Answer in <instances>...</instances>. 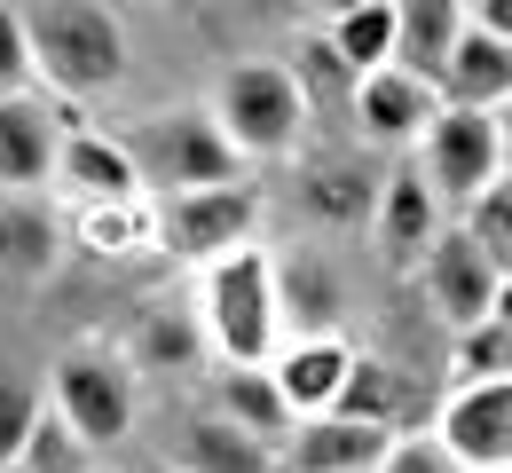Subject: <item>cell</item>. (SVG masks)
<instances>
[{"label":"cell","instance_id":"8fae6325","mask_svg":"<svg viewBox=\"0 0 512 473\" xmlns=\"http://www.w3.org/2000/svg\"><path fill=\"white\" fill-rule=\"evenodd\" d=\"M442 111H505L512 103V16L489 0H465V32L434 71Z\"/></svg>","mask_w":512,"mask_h":473},{"label":"cell","instance_id":"52a82bcc","mask_svg":"<svg viewBox=\"0 0 512 473\" xmlns=\"http://www.w3.org/2000/svg\"><path fill=\"white\" fill-rule=\"evenodd\" d=\"M410 174L426 182V198L442 213H465L481 190H497L512 174L505 111H434V127L410 142Z\"/></svg>","mask_w":512,"mask_h":473},{"label":"cell","instance_id":"9a60e30c","mask_svg":"<svg viewBox=\"0 0 512 473\" xmlns=\"http://www.w3.org/2000/svg\"><path fill=\"white\" fill-rule=\"evenodd\" d=\"M371 205H379V174L363 158H300L292 166V213L308 237H347V229H371Z\"/></svg>","mask_w":512,"mask_h":473},{"label":"cell","instance_id":"ba28073f","mask_svg":"<svg viewBox=\"0 0 512 473\" xmlns=\"http://www.w3.org/2000/svg\"><path fill=\"white\" fill-rule=\"evenodd\" d=\"M410 284H418V300H426V316L442 324L449 339L473 332V324H489V316H512V276L489 269L457 229L442 221V237L426 245V261L410 269Z\"/></svg>","mask_w":512,"mask_h":473},{"label":"cell","instance_id":"7a4b0ae2","mask_svg":"<svg viewBox=\"0 0 512 473\" xmlns=\"http://www.w3.org/2000/svg\"><path fill=\"white\" fill-rule=\"evenodd\" d=\"M276 245V237H268ZM268 245H245L213 269H190V332L205 347V371H260L284 347V316H276V261Z\"/></svg>","mask_w":512,"mask_h":473},{"label":"cell","instance_id":"f546056e","mask_svg":"<svg viewBox=\"0 0 512 473\" xmlns=\"http://www.w3.org/2000/svg\"><path fill=\"white\" fill-rule=\"evenodd\" d=\"M24 79H32V64H24V8H0V95H24Z\"/></svg>","mask_w":512,"mask_h":473},{"label":"cell","instance_id":"4dcf8cb0","mask_svg":"<svg viewBox=\"0 0 512 473\" xmlns=\"http://www.w3.org/2000/svg\"><path fill=\"white\" fill-rule=\"evenodd\" d=\"M95 473H166V466H158L150 450H119V458H103Z\"/></svg>","mask_w":512,"mask_h":473},{"label":"cell","instance_id":"d4e9b609","mask_svg":"<svg viewBox=\"0 0 512 473\" xmlns=\"http://www.w3.org/2000/svg\"><path fill=\"white\" fill-rule=\"evenodd\" d=\"M64 245L87 253V261H142V253H158V237H150V198L142 205H87V213H71Z\"/></svg>","mask_w":512,"mask_h":473},{"label":"cell","instance_id":"603a6c76","mask_svg":"<svg viewBox=\"0 0 512 473\" xmlns=\"http://www.w3.org/2000/svg\"><path fill=\"white\" fill-rule=\"evenodd\" d=\"M127 371H134V379H142V371H158V379H205V347H197L182 300H158V308L134 324Z\"/></svg>","mask_w":512,"mask_h":473},{"label":"cell","instance_id":"e0dca14e","mask_svg":"<svg viewBox=\"0 0 512 473\" xmlns=\"http://www.w3.org/2000/svg\"><path fill=\"white\" fill-rule=\"evenodd\" d=\"M48 190H64L71 213H87V205H142V182H134V166L111 127H71L56 142V182Z\"/></svg>","mask_w":512,"mask_h":473},{"label":"cell","instance_id":"5bb4252c","mask_svg":"<svg viewBox=\"0 0 512 473\" xmlns=\"http://www.w3.org/2000/svg\"><path fill=\"white\" fill-rule=\"evenodd\" d=\"M355 339L331 332V339H284L260 371H268V387H276V403H284V418L300 426V418H323V410H339V395H347V371H355Z\"/></svg>","mask_w":512,"mask_h":473},{"label":"cell","instance_id":"2e32d148","mask_svg":"<svg viewBox=\"0 0 512 473\" xmlns=\"http://www.w3.org/2000/svg\"><path fill=\"white\" fill-rule=\"evenodd\" d=\"M56 142V103H40L32 87L0 95V198H40L56 182Z\"/></svg>","mask_w":512,"mask_h":473},{"label":"cell","instance_id":"6da1fadb","mask_svg":"<svg viewBox=\"0 0 512 473\" xmlns=\"http://www.w3.org/2000/svg\"><path fill=\"white\" fill-rule=\"evenodd\" d=\"M24 64L48 87L40 103L87 111L134 79V32L103 0H40V8H24Z\"/></svg>","mask_w":512,"mask_h":473},{"label":"cell","instance_id":"f1b7e54d","mask_svg":"<svg viewBox=\"0 0 512 473\" xmlns=\"http://www.w3.org/2000/svg\"><path fill=\"white\" fill-rule=\"evenodd\" d=\"M379 473H457V466H449L442 450H434V442H426V434L410 426V434H394V442H386Z\"/></svg>","mask_w":512,"mask_h":473},{"label":"cell","instance_id":"277c9868","mask_svg":"<svg viewBox=\"0 0 512 473\" xmlns=\"http://www.w3.org/2000/svg\"><path fill=\"white\" fill-rule=\"evenodd\" d=\"M40 403H48V426H64L95 466L134 450V434L150 418V395H142V379L127 371L119 347H64L40 379Z\"/></svg>","mask_w":512,"mask_h":473},{"label":"cell","instance_id":"4316f807","mask_svg":"<svg viewBox=\"0 0 512 473\" xmlns=\"http://www.w3.org/2000/svg\"><path fill=\"white\" fill-rule=\"evenodd\" d=\"M473 379H512V316H489L449 339V387H473Z\"/></svg>","mask_w":512,"mask_h":473},{"label":"cell","instance_id":"484cf974","mask_svg":"<svg viewBox=\"0 0 512 473\" xmlns=\"http://www.w3.org/2000/svg\"><path fill=\"white\" fill-rule=\"evenodd\" d=\"M449 229L489 261V269H505L512 276V174L497 182V190H481V198L465 205V213H449Z\"/></svg>","mask_w":512,"mask_h":473},{"label":"cell","instance_id":"44dd1931","mask_svg":"<svg viewBox=\"0 0 512 473\" xmlns=\"http://www.w3.org/2000/svg\"><path fill=\"white\" fill-rule=\"evenodd\" d=\"M197 403L213 410V418H229L237 434H253L260 450L276 458V442H284V403H276V387H268V371H205V395Z\"/></svg>","mask_w":512,"mask_h":473},{"label":"cell","instance_id":"d6986e66","mask_svg":"<svg viewBox=\"0 0 512 473\" xmlns=\"http://www.w3.org/2000/svg\"><path fill=\"white\" fill-rule=\"evenodd\" d=\"M386 442H394V434L355 426V418H339V410H323V418L284 426V442H276V473H379Z\"/></svg>","mask_w":512,"mask_h":473},{"label":"cell","instance_id":"83f0119b","mask_svg":"<svg viewBox=\"0 0 512 473\" xmlns=\"http://www.w3.org/2000/svg\"><path fill=\"white\" fill-rule=\"evenodd\" d=\"M40 418H48V403H40V379H8V371H0V473L24 458V442L40 434Z\"/></svg>","mask_w":512,"mask_h":473},{"label":"cell","instance_id":"ffe728a7","mask_svg":"<svg viewBox=\"0 0 512 473\" xmlns=\"http://www.w3.org/2000/svg\"><path fill=\"white\" fill-rule=\"evenodd\" d=\"M316 24H323V56L347 79L394 64V0H347V8H323Z\"/></svg>","mask_w":512,"mask_h":473},{"label":"cell","instance_id":"4fadbf2b","mask_svg":"<svg viewBox=\"0 0 512 473\" xmlns=\"http://www.w3.org/2000/svg\"><path fill=\"white\" fill-rule=\"evenodd\" d=\"M347 111H355V135L371 142V150H410V142L434 127L442 95L418 71L379 64V71H363V79H347Z\"/></svg>","mask_w":512,"mask_h":473},{"label":"cell","instance_id":"3957f363","mask_svg":"<svg viewBox=\"0 0 512 473\" xmlns=\"http://www.w3.org/2000/svg\"><path fill=\"white\" fill-rule=\"evenodd\" d=\"M197 111L213 119V135L229 142V158L245 174L253 166H292L308 150V119H316L300 71L284 64V56H237V64H221L213 95Z\"/></svg>","mask_w":512,"mask_h":473},{"label":"cell","instance_id":"7c38bea8","mask_svg":"<svg viewBox=\"0 0 512 473\" xmlns=\"http://www.w3.org/2000/svg\"><path fill=\"white\" fill-rule=\"evenodd\" d=\"M276 261V316L284 339H331L347 332V269L323 245H268Z\"/></svg>","mask_w":512,"mask_h":473},{"label":"cell","instance_id":"30bf717a","mask_svg":"<svg viewBox=\"0 0 512 473\" xmlns=\"http://www.w3.org/2000/svg\"><path fill=\"white\" fill-rule=\"evenodd\" d=\"M457 473H512V379L449 387L442 410L418 426Z\"/></svg>","mask_w":512,"mask_h":473},{"label":"cell","instance_id":"cb8c5ba5","mask_svg":"<svg viewBox=\"0 0 512 473\" xmlns=\"http://www.w3.org/2000/svg\"><path fill=\"white\" fill-rule=\"evenodd\" d=\"M465 32V0H394V64L434 79Z\"/></svg>","mask_w":512,"mask_h":473},{"label":"cell","instance_id":"9c48e42d","mask_svg":"<svg viewBox=\"0 0 512 473\" xmlns=\"http://www.w3.org/2000/svg\"><path fill=\"white\" fill-rule=\"evenodd\" d=\"M134 450H150L166 473H276V458L260 450L253 434H237L229 418H213L197 395L166 403L158 418H142Z\"/></svg>","mask_w":512,"mask_h":473},{"label":"cell","instance_id":"5b68a950","mask_svg":"<svg viewBox=\"0 0 512 473\" xmlns=\"http://www.w3.org/2000/svg\"><path fill=\"white\" fill-rule=\"evenodd\" d=\"M119 150H127L142 198H190V190H229L245 182V166L229 158V142L213 135V119L197 103H166V111H142L134 127H119Z\"/></svg>","mask_w":512,"mask_h":473},{"label":"cell","instance_id":"ac0fdd59","mask_svg":"<svg viewBox=\"0 0 512 473\" xmlns=\"http://www.w3.org/2000/svg\"><path fill=\"white\" fill-rule=\"evenodd\" d=\"M442 205L426 198V182L410 174V166H394V174H379V205H371V245H379V261L394 276H410L418 261H426V245L442 237Z\"/></svg>","mask_w":512,"mask_h":473},{"label":"cell","instance_id":"7402d4cb","mask_svg":"<svg viewBox=\"0 0 512 473\" xmlns=\"http://www.w3.org/2000/svg\"><path fill=\"white\" fill-rule=\"evenodd\" d=\"M64 253V221L40 198H0V276H56Z\"/></svg>","mask_w":512,"mask_h":473},{"label":"cell","instance_id":"8992f818","mask_svg":"<svg viewBox=\"0 0 512 473\" xmlns=\"http://www.w3.org/2000/svg\"><path fill=\"white\" fill-rule=\"evenodd\" d=\"M150 237L166 261L182 269H213L245 245H268V190L260 174L229 182V190H190V198H158L150 205Z\"/></svg>","mask_w":512,"mask_h":473}]
</instances>
